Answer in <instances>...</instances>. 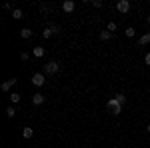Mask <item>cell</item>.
Masks as SVG:
<instances>
[{"instance_id": "1", "label": "cell", "mask_w": 150, "mask_h": 148, "mask_svg": "<svg viewBox=\"0 0 150 148\" xmlns=\"http://www.w3.org/2000/svg\"><path fill=\"white\" fill-rule=\"evenodd\" d=\"M106 108L114 114V116H118V114L122 112V104L116 102V98H110V100H108V104H106Z\"/></svg>"}, {"instance_id": "2", "label": "cell", "mask_w": 150, "mask_h": 148, "mask_svg": "<svg viewBox=\"0 0 150 148\" xmlns=\"http://www.w3.org/2000/svg\"><path fill=\"white\" fill-rule=\"evenodd\" d=\"M58 70H60V64L54 62V60H50V62L44 64V72H46V74H56Z\"/></svg>"}, {"instance_id": "3", "label": "cell", "mask_w": 150, "mask_h": 148, "mask_svg": "<svg viewBox=\"0 0 150 148\" xmlns=\"http://www.w3.org/2000/svg\"><path fill=\"white\" fill-rule=\"evenodd\" d=\"M116 10L120 12V14H126V12L130 10V2H128V0H118V2H116Z\"/></svg>"}, {"instance_id": "4", "label": "cell", "mask_w": 150, "mask_h": 148, "mask_svg": "<svg viewBox=\"0 0 150 148\" xmlns=\"http://www.w3.org/2000/svg\"><path fill=\"white\" fill-rule=\"evenodd\" d=\"M44 82H46V80H44V74H42V72H36L34 76H32V84H34L36 88H42Z\"/></svg>"}, {"instance_id": "5", "label": "cell", "mask_w": 150, "mask_h": 148, "mask_svg": "<svg viewBox=\"0 0 150 148\" xmlns=\"http://www.w3.org/2000/svg\"><path fill=\"white\" fill-rule=\"evenodd\" d=\"M74 8H76V2H74V0H64V2H62V10L64 12H72Z\"/></svg>"}, {"instance_id": "6", "label": "cell", "mask_w": 150, "mask_h": 148, "mask_svg": "<svg viewBox=\"0 0 150 148\" xmlns=\"http://www.w3.org/2000/svg\"><path fill=\"white\" fill-rule=\"evenodd\" d=\"M16 82H18V80L16 78H8L6 80V82H4V84H2V86H0V88H2V92H8L12 88V86H14V84H16Z\"/></svg>"}, {"instance_id": "7", "label": "cell", "mask_w": 150, "mask_h": 148, "mask_svg": "<svg viewBox=\"0 0 150 148\" xmlns=\"http://www.w3.org/2000/svg\"><path fill=\"white\" fill-rule=\"evenodd\" d=\"M32 102H34L36 106H40V104H44V94H42V92H36L34 96H32Z\"/></svg>"}, {"instance_id": "8", "label": "cell", "mask_w": 150, "mask_h": 148, "mask_svg": "<svg viewBox=\"0 0 150 148\" xmlns=\"http://www.w3.org/2000/svg\"><path fill=\"white\" fill-rule=\"evenodd\" d=\"M32 54H34L36 58H42L44 54H46V50H44L42 46H34V50H32Z\"/></svg>"}, {"instance_id": "9", "label": "cell", "mask_w": 150, "mask_h": 148, "mask_svg": "<svg viewBox=\"0 0 150 148\" xmlns=\"http://www.w3.org/2000/svg\"><path fill=\"white\" fill-rule=\"evenodd\" d=\"M138 44L140 46H144V44H150V32H146V34H142L138 38Z\"/></svg>"}, {"instance_id": "10", "label": "cell", "mask_w": 150, "mask_h": 148, "mask_svg": "<svg viewBox=\"0 0 150 148\" xmlns=\"http://www.w3.org/2000/svg\"><path fill=\"white\" fill-rule=\"evenodd\" d=\"M12 18H14V20H20V18H24V12L20 10V8H14V10H12Z\"/></svg>"}, {"instance_id": "11", "label": "cell", "mask_w": 150, "mask_h": 148, "mask_svg": "<svg viewBox=\"0 0 150 148\" xmlns=\"http://www.w3.org/2000/svg\"><path fill=\"white\" fill-rule=\"evenodd\" d=\"M22 136L24 138H32L34 136V130H32L30 126H26V128H22Z\"/></svg>"}, {"instance_id": "12", "label": "cell", "mask_w": 150, "mask_h": 148, "mask_svg": "<svg viewBox=\"0 0 150 148\" xmlns=\"http://www.w3.org/2000/svg\"><path fill=\"white\" fill-rule=\"evenodd\" d=\"M20 98H22V96H20V94H18V92H12V94H10L12 106H14V104H18V102H20Z\"/></svg>"}, {"instance_id": "13", "label": "cell", "mask_w": 150, "mask_h": 148, "mask_svg": "<svg viewBox=\"0 0 150 148\" xmlns=\"http://www.w3.org/2000/svg\"><path fill=\"white\" fill-rule=\"evenodd\" d=\"M20 36H22V38H32V30H30V28H22V30H20Z\"/></svg>"}, {"instance_id": "14", "label": "cell", "mask_w": 150, "mask_h": 148, "mask_svg": "<svg viewBox=\"0 0 150 148\" xmlns=\"http://www.w3.org/2000/svg\"><path fill=\"white\" fill-rule=\"evenodd\" d=\"M52 34H54V32H52V28H50V26H46V28L42 30V38H50Z\"/></svg>"}, {"instance_id": "15", "label": "cell", "mask_w": 150, "mask_h": 148, "mask_svg": "<svg viewBox=\"0 0 150 148\" xmlns=\"http://www.w3.org/2000/svg\"><path fill=\"white\" fill-rule=\"evenodd\" d=\"M6 116H8V118H14V116H16V108H14V106H8V108H6Z\"/></svg>"}, {"instance_id": "16", "label": "cell", "mask_w": 150, "mask_h": 148, "mask_svg": "<svg viewBox=\"0 0 150 148\" xmlns=\"http://www.w3.org/2000/svg\"><path fill=\"white\" fill-rule=\"evenodd\" d=\"M110 38H112V32H108V30L100 32V40H110Z\"/></svg>"}, {"instance_id": "17", "label": "cell", "mask_w": 150, "mask_h": 148, "mask_svg": "<svg viewBox=\"0 0 150 148\" xmlns=\"http://www.w3.org/2000/svg\"><path fill=\"white\" fill-rule=\"evenodd\" d=\"M114 98H116V102H120L122 106H124V102H126V96H124V94H116Z\"/></svg>"}, {"instance_id": "18", "label": "cell", "mask_w": 150, "mask_h": 148, "mask_svg": "<svg viewBox=\"0 0 150 148\" xmlns=\"http://www.w3.org/2000/svg\"><path fill=\"white\" fill-rule=\"evenodd\" d=\"M126 36H128V38H132V36H136V30H134L132 26H128V28H126Z\"/></svg>"}, {"instance_id": "19", "label": "cell", "mask_w": 150, "mask_h": 148, "mask_svg": "<svg viewBox=\"0 0 150 148\" xmlns=\"http://www.w3.org/2000/svg\"><path fill=\"white\" fill-rule=\"evenodd\" d=\"M108 32H114L116 30V22H108V28H106Z\"/></svg>"}, {"instance_id": "20", "label": "cell", "mask_w": 150, "mask_h": 148, "mask_svg": "<svg viewBox=\"0 0 150 148\" xmlns=\"http://www.w3.org/2000/svg\"><path fill=\"white\" fill-rule=\"evenodd\" d=\"M92 6L94 8H102V0H92Z\"/></svg>"}, {"instance_id": "21", "label": "cell", "mask_w": 150, "mask_h": 148, "mask_svg": "<svg viewBox=\"0 0 150 148\" xmlns=\"http://www.w3.org/2000/svg\"><path fill=\"white\" fill-rule=\"evenodd\" d=\"M50 28H52V32H54V34H60V26H56V24H52Z\"/></svg>"}, {"instance_id": "22", "label": "cell", "mask_w": 150, "mask_h": 148, "mask_svg": "<svg viewBox=\"0 0 150 148\" xmlns=\"http://www.w3.org/2000/svg\"><path fill=\"white\" fill-rule=\"evenodd\" d=\"M144 62H146V64H148V66H150V52H148V54H146V58H144Z\"/></svg>"}, {"instance_id": "23", "label": "cell", "mask_w": 150, "mask_h": 148, "mask_svg": "<svg viewBox=\"0 0 150 148\" xmlns=\"http://www.w3.org/2000/svg\"><path fill=\"white\" fill-rule=\"evenodd\" d=\"M148 24H150V16H148Z\"/></svg>"}, {"instance_id": "24", "label": "cell", "mask_w": 150, "mask_h": 148, "mask_svg": "<svg viewBox=\"0 0 150 148\" xmlns=\"http://www.w3.org/2000/svg\"><path fill=\"white\" fill-rule=\"evenodd\" d=\"M148 132H150V124H148Z\"/></svg>"}]
</instances>
